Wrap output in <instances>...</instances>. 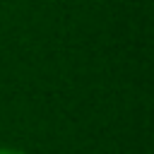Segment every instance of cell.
Returning a JSON list of instances; mask_svg holds the SVG:
<instances>
[{
	"mask_svg": "<svg viewBox=\"0 0 154 154\" xmlns=\"http://www.w3.org/2000/svg\"><path fill=\"white\" fill-rule=\"evenodd\" d=\"M0 154H24V152H19V149H12V147H2V149H0Z\"/></svg>",
	"mask_w": 154,
	"mask_h": 154,
	"instance_id": "obj_1",
	"label": "cell"
}]
</instances>
